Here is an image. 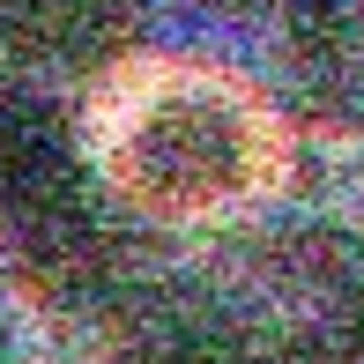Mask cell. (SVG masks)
I'll list each match as a JSON object with an SVG mask.
<instances>
[{
  "instance_id": "52a82bcc",
  "label": "cell",
  "mask_w": 364,
  "mask_h": 364,
  "mask_svg": "<svg viewBox=\"0 0 364 364\" xmlns=\"http://www.w3.org/2000/svg\"><path fill=\"white\" fill-rule=\"evenodd\" d=\"M357 75H364V15H357Z\"/></svg>"
},
{
  "instance_id": "5b68a950",
  "label": "cell",
  "mask_w": 364,
  "mask_h": 364,
  "mask_svg": "<svg viewBox=\"0 0 364 364\" xmlns=\"http://www.w3.org/2000/svg\"><path fill=\"white\" fill-rule=\"evenodd\" d=\"M23 357V335H15V320H8V305H0V364H15Z\"/></svg>"
},
{
  "instance_id": "3957f363",
  "label": "cell",
  "mask_w": 364,
  "mask_h": 364,
  "mask_svg": "<svg viewBox=\"0 0 364 364\" xmlns=\"http://www.w3.org/2000/svg\"><path fill=\"white\" fill-rule=\"evenodd\" d=\"M134 364H245V357L223 350V342H208V335H171V342H156V350H141Z\"/></svg>"
},
{
  "instance_id": "7a4b0ae2",
  "label": "cell",
  "mask_w": 364,
  "mask_h": 364,
  "mask_svg": "<svg viewBox=\"0 0 364 364\" xmlns=\"http://www.w3.org/2000/svg\"><path fill=\"white\" fill-rule=\"evenodd\" d=\"M75 186L82 178H75V141L60 105H45L30 90H0V216L23 223Z\"/></svg>"
},
{
  "instance_id": "277c9868",
  "label": "cell",
  "mask_w": 364,
  "mask_h": 364,
  "mask_svg": "<svg viewBox=\"0 0 364 364\" xmlns=\"http://www.w3.org/2000/svg\"><path fill=\"white\" fill-rule=\"evenodd\" d=\"M201 8H216V15H260V8H283V0H201Z\"/></svg>"
},
{
  "instance_id": "6da1fadb",
  "label": "cell",
  "mask_w": 364,
  "mask_h": 364,
  "mask_svg": "<svg viewBox=\"0 0 364 364\" xmlns=\"http://www.w3.org/2000/svg\"><path fill=\"white\" fill-rule=\"evenodd\" d=\"M112 171L164 216H201L253 186L260 119L216 75H156L112 119Z\"/></svg>"
},
{
  "instance_id": "8992f818",
  "label": "cell",
  "mask_w": 364,
  "mask_h": 364,
  "mask_svg": "<svg viewBox=\"0 0 364 364\" xmlns=\"http://www.w3.org/2000/svg\"><path fill=\"white\" fill-rule=\"evenodd\" d=\"M134 0H75V15H127Z\"/></svg>"
},
{
  "instance_id": "ba28073f",
  "label": "cell",
  "mask_w": 364,
  "mask_h": 364,
  "mask_svg": "<svg viewBox=\"0 0 364 364\" xmlns=\"http://www.w3.org/2000/svg\"><path fill=\"white\" fill-rule=\"evenodd\" d=\"M0 8H15V0H0Z\"/></svg>"
}]
</instances>
